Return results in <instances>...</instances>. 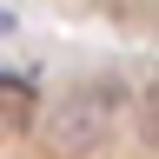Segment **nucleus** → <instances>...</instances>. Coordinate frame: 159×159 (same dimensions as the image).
<instances>
[{
  "label": "nucleus",
  "mask_w": 159,
  "mask_h": 159,
  "mask_svg": "<svg viewBox=\"0 0 159 159\" xmlns=\"http://www.w3.org/2000/svg\"><path fill=\"white\" fill-rule=\"evenodd\" d=\"M33 113H40V86H33L27 73H0V126L27 133V126H33Z\"/></svg>",
  "instance_id": "2"
},
{
  "label": "nucleus",
  "mask_w": 159,
  "mask_h": 159,
  "mask_svg": "<svg viewBox=\"0 0 159 159\" xmlns=\"http://www.w3.org/2000/svg\"><path fill=\"white\" fill-rule=\"evenodd\" d=\"M113 119H119V86H86L53 113V146L60 152H99Z\"/></svg>",
  "instance_id": "1"
},
{
  "label": "nucleus",
  "mask_w": 159,
  "mask_h": 159,
  "mask_svg": "<svg viewBox=\"0 0 159 159\" xmlns=\"http://www.w3.org/2000/svg\"><path fill=\"white\" fill-rule=\"evenodd\" d=\"M0 33H13V13H0Z\"/></svg>",
  "instance_id": "3"
}]
</instances>
